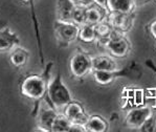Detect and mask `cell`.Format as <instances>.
Instances as JSON below:
<instances>
[{
	"label": "cell",
	"instance_id": "6da1fadb",
	"mask_svg": "<svg viewBox=\"0 0 156 132\" xmlns=\"http://www.w3.org/2000/svg\"><path fill=\"white\" fill-rule=\"evenodd\" d=\"M52 62L44 65L42 73H30L22 79L20 83V93L24 98L32 100L36 103L34 114L38 113V106L40 101L44 99L47 91V86L50 80V71L52 68Z\"/></svg>",
	"mask_w": 156,
	"mask_h": 132
},
{
	"label": "cell",
	"instance_id": "7a4b0ae2",
	"mask_svg": "<svg viewBox=\"0 0 156 132\" xmlns=\"http://www.w3.org/2000/svg\"><path fill=\"white\" fill-rule=\"evenodd\" d=\"M47 105L56 110L64 108L73 100L71 93L64 83L62 76L58 73L55 77H51L47 86V91L44 99Z\"/></svg>",
	"mask_w": 156,
	"mask_h": 132
},
{
	"label": "cell",
	"instance_id": "3957f363",
	"mask_svg": "<svg viewBox=\"0 0 156 132\" xmlns=\"http://www.w3.org/2000/svg\"><path fill=\"white\" fill-rule=\"evenodd\" d=\"M69 70L73 78H85L92 73V57L83 50H76L69 61Z\"/></svg>",
	"mask_w": 156,
	"mask_h": 132
},
{
	"label": "cell",
	"instance_id": "277c9868",
	"mask_svg": "<svg viewBox=\"0 0 156 132\" xmlns=\"http://www.w3.org/2000/svg\"><path fill=\"white\" fill-rule=\"evenodd\" d=\"M105 49L115 59H123L130 54L131 43L127 39L124 33L113 28L109 36V40Z\"/></svg>",
	"mask_w": 156,
	"mask_h": 132
},
{
	"label": "cell",
	"instance_id": "5b68a950",
	"mask_svg": "<svg viewBox=\"0 0 156 132\" xmlns=\"http://www.w3.org/2000/svg\"><path fill=\"white\" fill-rule=\"evenodd\" d=\"M79 28L80 26L74 24L71 21L65 22V21L55 20L54 33L60 46L67 47L69 44L78 40Z\"/></svg>",
	"mask_w": 156,
	"mask_h": 132
},
{
	"label": "cell",
	"instance_id": "8992f818",
	"mask_svg": "<svg viewBox=\"0 0 156 132\" xmlns=\"http://www.w3.org/2000/svg\"><path fill=\"white\" fill-rule=\"evenodd\" d=\"M153 117V109L148 105H140L131 108L125 117V125L127 128L140 130L146 121Z\"/></svg>",
	"mask_w": 156,
	"mask_h": 132
},
{
	"label": "cell",
	"instance_id": "52a82bcc",
	"mask_svg": "<svg viewBox=\"0 0 156 132\" xmlns=\"http://www.w3.org/2000/svg\"><path fill=\"white\" fill-rule=\"evenodd\" d=\"M106 20L114 30L126 34L134 25V14L108 13Z\"/></svg>",
	"mask_w": 156,
	"mask_h": 132
},
{
	"label": "cell",
	"instance_id": "ba28073f",
	"mask_svg": "<svg viewBox=\"0 0 156 132\" xmlns=\"http://www.w3.org/2000/svg\"><path fill=\"white\" fill-rule=\"evenodd\" d=\"M63 113L65 114L67 119L71 123H78L83 125H85L88 117H89V114L86 112L83 105L78 101L73 100L63 108Z\"/></svg>",
	"mask_w": 156,
	"mask_h": 132
},
{
	"label": "cell",
	"instance_id": "9c48e42d",
	"mask_svg": "<svg viewBox=\"0 0 156 132\" xmlns=\"http://www.w3.org/2000/svg\"><path fill=\"white\" fill-rule=\"evenodd\" d=\"M92 70H105L116 73L119 67L116 60L111 55H100L92 57Z\"/></svg>",
	"mask_w": 156,
	"mask_h": 132
},
{
	"label": "cell",
	"instance_id": "30bf717a",
	"mask_svg": "<svg viewBox=\"0 0 156 132\" xmlns=\"http://www.w3.org/2000/svg\"><path fill=\"white\" fill-rule=\"evenodd\" d=\"M20 44V39L9 26L0 28V52L12 50L16 45Z\"/></svg>",
	"mask_w": 156,
	"mask_h": 132
},
{
	"label": "cell",
	"instance_id": "8fae6325",
	"mask_svg": "<svg viewBox=\"0 0 156 132\" xmlns=\"http://www.w3.org/2000/svg\"><path fill=\"white\" fill-rule=\"evenodd\" d=\"M106 9L109 13L134 14L136 0H106Z\"/></svg>",
	"mask_w": 156,
	"mask_h": 132
},
{
	"label": "cell",
	"instance_id": "7c38bea8",
	"mask_svg": "<svg viewBox=\"0 0 156 132\" xmlns=\"http://www.w3.org/2000/svg\"><path fill=\"white\" fill-rule=\"evenodd\" d=\"M108 13L109 12L106 9L95 3H91L90 5L85 8V23L95 25L97 23L105 20Z\"/></svg>",
	"mask_w": 156,
	"mask_h": 132
},
{
	"label": "cell",
	"instance_id": "4fadbf2b",
	"mask_svg": "<svg viewBox=\"0 0 156 132\" xmlns=\"http://www.w3.org/2000/svg\"><path fill=\"white\" fill-rule=\"evenodd\" d=\"M76 6V2L73 0H57L56 4V20L71 21L73 9Z\"/></svg>",
	"mask_w": 156,
	"mask_h": 132
},
{
	"label": "cell",
	"instance_id": "5bb4252c",
	"mask_svg": "<svg viewBox=\"0 0 156 132\" xmlns=\"http://www.w3.org/2000/svg\"><path fill=\"white\" fill-rule=\"evenodd\" d=\"M58 110L54 109L47 105V108H42L40 111H38V125L43 127L47 132H50L52 122L58 114Z\"/></svg>",
	"mask_w": 156,
	"mask_h": 132
},
{
	"label": "cell",
	"instance_id": "9a60e30c",
	"mask_svg": "<svg viewBox=\"0 0 156 132\" xmlns=\"http://www.w3.org/2000/svg\"><path fill=\"white\" fill-rule=\"evenodd\" d=\"M22 3L26 4L30 8V17H32L33 20V24L34 28H35V35L37 38V42H38V46H39V55H40V60H41V65L44 66V57H43V49H42V43H41V36H40V27H39V23H38V18H37V14L35 11V5H34V0H19Z\"/></svg>",
	"mask_w": 156,
	"mask_h": 132
},
{
	"label": "cell",
	"instance_id": "2e32d148",
	"mask_svg": "<svg viewBox=\"0 0 156 132\" xmlns=\"http://www.w3.org/2000/svg\"><path fill=\"white\" fill-rule=\"evenodd\" d=\"M85 128L87 132H106L109 128V124L103 116L93 114L88 117L85 123Z\"/></svg>",
	"mask_w": 156,
	"mask_h": 132
},
{
	"label": "cell",
	"instance_id": "e0dca14e",
	"mask_svg": "<svg viewBox=\"0 0 156 132\" xmlns=\"http://www.w3.org/2000/svg\"><path fill=\"white\" fill-rule=\"evenodd\" d=\"M30 59V52L24 47L18 46L12 50L9 55V62L16 68H21L25 66Z\"/></svg>",
	"mask_w": 156,
	"mask_h": 132
},
{
	"label": "cell",
	"instance_id": "ac0fdd59",
	"mask_svg": "<svg viewBox=\"0 0 156 132\" xmlns=\"http://www.w3.org/2000/svg\"><path fill=\"white\" fill-rule=\"evenodd\" d=\"M78 39L81 42L85 43V44H93V43H95L97 35H95L94 25L88 24V23H84V24L80 25Z\"/></svg>",
	"mask_w": 156,
	"mask_h": 132
},
{
	"label": "cell",
	"instance_id": "d6986e66",
	"mask_svg": "<svg viewBox=\"0 0 156 132\" xmlns=\"http://www.w3.org/2000/svg\"><path fill=\"white\" fill-rule=\"evenodd\" d=\"M70 125L71 122L67 119L65 114L62 112H58L54 122H52L50 132H68Z\"/></svg>",
	"mask_w": 156,
	"mask_h": 132
},
{
	"label": "cell",
	"instance_id": "ffe728a7",
	"mask_svg": "<svg viewBox=\"0 0 156 132\" xmlns=\"http://www.w3.org/2000/svg\"><path fill=\"white\" fill-rule=\"evenodd\" d=\"M116 73H112V71H105V70H92L93 79L99 85L102 86H107L109 84H111L115 80V76Z\"/></svg>",
	"mask_w": 156,
	"mask_h": 132
},
{
	"label": "cell",
	"instance_id": "44dd1931",
	"mask_svg": "<svg viewBox=\"0 0 156 132\" xmlns=\"http://www.w3.org/2000/svg\"><path fill=\"white\" fill-rule=\"evenodd\" d=\"M112 30H113V27L109 24V22H108L106 19L94 25V30H95L97 38H109Z\"/></svg>",
	"mask_w": 156,
	"mask_h": 132
},
{
	"label": "cell",
	"instance_id": "7402d4cb",
	"mask_svg": "<svg viewBox=\"0 0 156 132\" xmlns=\"http://www.w3.org/2000/svg\"><path fill=\"white\" fill-rule=\"evenodd\" d=\"M85 8L86 6L76 4L71 15V22H73L76 25H82L85 23Z\"/></svg>",
	"mask_w": 156,
	"mask_h": 132
},
{
	"label": "cell",
	"instance_id": "603a6c76",
	"mask_svg": "<svg viewBox=\"0 0 156 132\" xmlns=\"http://www.w3.org/2000/svg\"><path fill=\"white\" fill-rule=\"evenodd\" d=\"M141 131H153L155 130L154 129V119L153 117H151V119H149L148 121L145 122V124L141 126V128L140 129Z\"/></svg>",
	"mask_w": 156,
	"mask_h": 132
},
{
	"label": "cell",
	"instance_id": "cb8c5ba5",
	"mask_svg": "<svg viewBox=\"0 0 156 132\" xmlns=\"http://www.w3.org/2000/svg\"><path fill=\"white\" fill-rule=\"evenodd\" d=\"M68 132H87V131H86L85 125L78 124V123H71Z\"/></svg>",
	"mask_w": 156,
	"mask_h": 132
},
{
	"label": "cell",
	"instance_id": "d4e9b609",
	"mask_svg": "<svg viewBox=\"0 0 156 132\" xmlns=\"http://www.w3.org/2000/svg\"><path fill=\"white\" fill-rule=\"evenodd\" d=\"M149 34L154 40H156V19L153 20L149 25Z\"/></svg>",
	"mask_w": 156,
	"mask_h": 132
},
{
	"label": "cell",
	"instance_id": "484cf974",
	"mask_svg": "<svg viewBox=\"0 0 156 132\" xmlns=\"http://www.w3.org/2000/svg\"><path fill=\"white\" fill-rule=\"evenodd\" d=\"M73 1L76 2V4H79V5L82 6H88L91 3H93V0H73Z\"/></svg>",
	"mask_w": 156,
	"mask_h": 132
},
{
	"label": "cell",
	"instance_id": "4316f807",
	"mask_svg": "<svg viewBox=\"0 0 156 132\" xmlns=\"http://www.w3.org/2000/svg\"><path fill=\"white\" fill-rule=\"evenodd\" d=\"M93 3H95V4H98V5L102 6V8L106 9V0H93Z\"/></svg>",
	"mask_w": 156,
	"mask_h": 132
},
{
	"label": "cell",
	"instance_id": "83f0119b",
	"mask_svg": "<svg viewBox=\"0 0 156 132\" xmlns=\"http://www.w3.org/2000/svg\"><path fill=\"white\" fill-rule=\"evenodd\" d=\"M5 26V21H0V28Z\"/></svg>",
	"mask_w": 156,
	"mask_h": 132
},
{
	"label": "cell",
	"instance_id": "f1b7e54d",
	"mask_svg": "<svg viewBox=\"0 0 156 132\" xmlns=\"http://www.w3.org/2000/svg\"><path fill=\"white\" fill-rule=\"evenodd\" d=\"M154 129L156 130V116L154 117Z\"/></svg>",
	"mask_w": 156,
	"mask_h": 132
},
{
	"label": "cell",
	"instance_id": "f546056e",
	"mask_svg": "<svg viewBox=\"0 0 156 132\" xmlns=\"http://www.w3.org/2000/svg\"><path fill=\"white\" fill-rule=\"evenodd\" d=\"M140 1H141V2H149L150 0H140Z\"/></svg>",
	"mask_w": 156,
	"mask_h": 132
},
{
	"label": "cell",
	"instance_id": "4dcf8cb0",
	"mask_svg": "<svg viewBox=\"0 0 156 132\" xmlns=\"http://www.w3.org/2000/svg\"><path fill=\"white\" fill-rule=\"evenodd\" d=\"M153 1H154V2H155V3H156V0H153Z\"/></svg>",
	"mask_w": 156,
	"mask_h": 132
}]
</instances>
